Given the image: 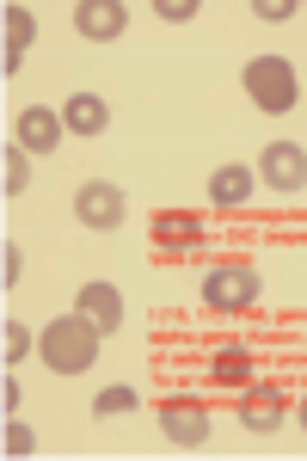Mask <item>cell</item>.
Here are the masks:
<instances>
[{"label": "cell", "instance_id": "cell-20", "mask_svg": "<svg viewBox=\"0 0 307 461\" xmlns=\"http://www.w3.org/2000/svg\"><path fill=\"white\" fill-rule=\"evenodd\" d=\"M19 277H25V252H19V247H6V252H0V284L13 289Z\"/></svg>", "mask_w": 307, "mask_h": 461}, {"label": "cell", "instance_id": "cell-7", "mask_svg": "<svg viewBox=\"0 0 307 461\" xmlns=\"http://www.w3.org/2000/svg\"><path fill=\"white\" fill-rule=\"evenodd\" d=\"M62 136H68L62 111H50V105L19 111V148H25V154H50V148H62Z\"/></svg>", "mask_w": 307, "mask_h": 461}, {"label": "cell", "instance_id": "cell-13", "mask_svg": "<svg viewBox=\"0 0 307 461\" xmlns=\"http://www.w3.org/2000/svg\"><path fill=\"white\" fill-rule=\"evenodd\" d=\"M32 37H37L32 6H6V80L25 68V50H32Z\"/></svg>", "mask_w": 307, "mask_h": 461}, {"label": "cell", "instance_id": "cell-14", "mask_svg": "<svg viewBox=\"0 0 307 461\" xmlns=\"http://www.w3.org/2000/svg\"><path fill=\"white\" fill-rule=\"evenodd\" d=\"M252 185H258L252 167H221V173L209 178V203H215V210H239V203L252 197Z\"/></svg>", "mask_w": 307, "mask_h": 461}, {"label": "cell", "instance_id": "cell-22", "mask_svg": "<svg viewBox=\"0 0 307 461\" xmlns=\"http://www.w3.org/2000/svg\"><path fill=\"white\" fill-rule=\"evenodd\" d=\"M289 13H295L289 0H258V19H265V25H276V19H289Z\"/></svg>", "mask_w": 307, "mask_h": 461}, {"label": "cell", "instance_id": "cell-10", "mask_svg": "<svg viewBox=\"0 0 307 461\" xmlns=\"http://www.w3.org/2000/svg\"><path fill=\"white\" fill-rule=\"evenodd\" d=\"M203 234H209L203 215H191V210H160L154 215V247L160 252H191Z\"/></svg>", "mask_w": 307, "mask_h": 461}, {"label": "cell", "instance_id": "cell-15", "mask_svg": "<svg viewBox=\"0 0 307 461\" xmlns=\"http://www.w3.org/2000/svg\"><path fill=\"white\" fill-rule=\"evenodd\" d=\"M209 382H234V388H246V382H252V357L234 351V345L215 351V357H209Z\"/></svg>", "mask_w": 307, "mask_h": 461}, {"label": "cell", "instance_id": "cell-12", "mask_svg": "<svg viewBox=\"0 0 307 461\" xmlns=\"http://www.w3.org/2000/svg\"><path fill=\"white\" fill-rule=\"evenodd\" d=\"M62 123H68V136H104L111 130V105H104L99 93H68Z\"/></svg>", "mask_w": 307, "mask_h": 461}, {"label": "cell", "instance_id": "cell-8", "mask_svg": "<svg viewBox=\"0 0 307 461\" xmlns=\"http://www.w3.org/2000/svg\"><path fill=\"white\" fill-rule=\"evenodd\" d=\"M283 419H289V400L276 388H246L239 393V425L258 430V437H271V430H283Z\"/></svg>", "mask_w": 307, "mask_h": 461}, {"label": "cell", "instance_id": "cell-21", "mask_svg": "<svg viewBox=\"0 0 307 461\" xmlns=\"http://www.w3.org/2000/svg\"><path fill=\"white\" fill-rule=\"evenodd\" d=\"M191 13H197V6H191V0H167V6H160V19H167V25H185V19H191Z\"/></svg>", "mask_w": 307, "mask_h": 461}, {"label": "cell", "instance_id": "cell-17", "mask_svg": "<svg viewBox=\"0 0 307 461\" xmlns=\"http://www.w3.org/2000/svg\"><path fill=\"white\" fill-rule=\"evenodd\" d=\"M136 412V388H99L93 393V419H123Z\"/></svg>", "mask_w": 307, "mask_h": 461}, {"label": "cell", "instance_id": "cell-3", "mask_svg": "<svg viewBox=\"0 0 307 461\" xmlns=\"http://www.w3.org/2000/svg\"><path fill=\"white\" fill-rule=\"evenodd\" d=\"M258 271L252 265H209L203 271V308L209 314H246V308H258Z\"/></svg>", "mask_w": 307, "mask_h": 461}, {"label": "cell", "instance_id": "cell-6", "mask_svg": "<svg viewBox=\"0 0 307 461\" xmlns=\"http://www.w3.org/2000/svg\"><path fill=\"white\" fill-rule=\"evenodd\" d=\"M258 173H265V185H276V191H302L307 185V148L271 142L265 154H258Z\"/></svg>", "mask_w": 307, "mask_h": 461}, {"label": "cell", "instance_id": "cell-5", "mask_svg": "<svg viewBox=\"0 0 307 461\" xmlns=\"http://www.w3.org/2000/svg\"><path fill=\"white\" fill-rule=\"evenodd\" d=\"M160 430H167L178 449H203L209 443V406H197V400H167L160 406Z\"/></svg>", "mask_w": 307, "mask_h": 461}, {"label": "cell", "instance_id": "cell-24", "mask_svg": "<svg viewBox=\"0 0 307 461\" xmlns=\"http://www.w3.org/2000/svg\"><path fill=\"white\" fill-rule=\"evenodd\" d=\"M302 430H307V400H302Z\"/></svg>", "mask_w": 307, "mask_h": 461}, {"label": "cell", "instance_id": "cell-11", "mask_svg": "<svg viewBox=\"0 0 307 461\" xmlns=\"http://www.w3.org/2000/svg\"><path fill=\"white\" fill-rule=\"evenodd\" d=\"M74 314H86L99 332H117L123 326V295L111 284H80V302H74Z\"/></svg>", "mask_w": 307, "mask_h": 461}, {"label": "cell", "instance_id": "cell-4", "mask_svg": "<svg viewBox=\"0 0 307 461\" xmlns=\"http://www.w3.org/2000/svg\"><path fill=\"white\" fill-rule=\"evenodd\" d=\"M74 215H80L86 228L111 234V228H123V215H130V197H123L117 185H104V178H86V185L74 191Z\"/></svg>", "mask_w": 307, "mask_h": 461}, {"label": "cell", "instance_id": "cell-23", "mask_svg": "<svg viewBox=\"0 0 307 461\" xmlns=\"http://www.w3.org/2000/svg\"><path fill=\"white\" fill-rule=\"evenodd\" d=\"M0 406H6V419H13V412H19V382H13V375H6V382H0Z\"/></svg>", "mask_w": 307, "mask_h": 461}, {"label": "cell", "instance_id": "cell-16", "mask_svg": "<svg viewBox=\"0 0 307 461\" xmlns=\"http://www.w3.org/2000/svg\"><path fill=\"white\" fill-rule=\"evenodd\" d=\"M25 185H32V154L6 142V154H0V191H6V197H19Z\"/></svg>", "mask_w": 307, "mask_h": 461}, {"label": "cell", "instance_id": "cell-2", "mask_svg": "<svg viewBox=\"0 0 307 461\" xmlns=\"http://www.w3.org/2000/svg\"><path fill=\"white\" fill-rule=\"evenodd\" d=\"M239 80H246L252 105H258V111H271V117L295 111V99H302V80H295V68H289L283 56H252Z\"/></svg>", "mask_w": 307, "mask_h": 461}, {"label": "cell", "instance_id": "cell-18", "mask_svg": "<svg viewBox=\"0 0 307 461\" xmlns=\"http://www.w3.org/2000/svg\"><path fill=\"white\" fill-rule=\"evenodd\" d=\"M32 326H19V320H6V326H0V357H6V369H13V363H19V357H32Z\"/></svg>", "mask_w": 307, "mask_h": 461}, {"label": "cell", "instance_id": "cell-1", "mask_svg": "<svg viewBox=\"0 0 307 461\" xmlns=\"http://www.w3.org/2000/svg\"><path fill=\"white\" fill-rule=\"evenodd\" d=\"M99 326L86 314H62V320H50L43 332H37V357L56 369V375H86L93 363H99Z\"/></svg>", "mask_w": 307, "mask_h": 461}, {"label": "cell", "instance_id": "cell-9", "mask_svg": "<svg viewBox=\"0 0 307 461\" xmlns=\"http://www.w3.org/2000/svg\"><path fill=\"white\" fill-rule=\"evenodd\" d=\"M123 25H130V13H123L117 0H80V6H74V32L93 37V43H111V37H123Z\"/></svg>", "mask_w": 307, "mask_h": 461}, {"label": "cell", "instance_id": "cell-19", "mask_svg": "<svg viewBox=\"0 0 307 461\" xmlns=\"http://www.w3.org/2000/svg\"><path fill=\"white\" fill-rule=\"evenodd\" d=\"M32 449H37L32 425H19V419H6V456H32Z\"/></svg>", "mask_w": 307, "mask_h": 461}]
</instances>
